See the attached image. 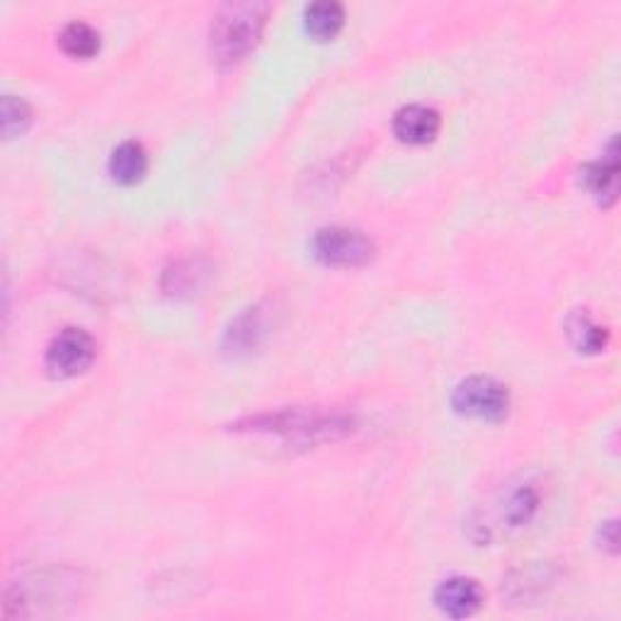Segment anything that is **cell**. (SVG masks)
<instances>
[{
    "instance_id": "obj_11",
    "label": "cell",
    "mask_w": 621,
    "mask_h": 621,
    "mask_svg": "<svg viewBox=\"0 0 621 621\" xmlns=\"http://www.w3.org/2000/svg\"><path fill=\"white\" fill-rule=\"evenodd\" d=\"M149 171V153L139 141H122L110 155V175L119 185H137Z\"/></svg>"
},
{
    "instance_id": "obj_12",
    "label": "cell",
    "mask_w": 621,
    "mask_h": 621,
    "mask_svg": "<svg viewBox=\"0 0 621 621\" xmlns=\"http://www.w3.org/2000/svg\"><path fill=\"white\" fill-rule=\"evenodd\" d=\"M566 336L578 352H590V355L604 350L609 340L607 328L597 324L588 310H576V314L568 316Z\"/></svg>"
},
{
    "instance_id": "obj_8",
    "label": "cell",
    "mask_w": 621,
    "mask_h": 621,
    "mask_svg": "<svg viewBox=\"0 0 621 621\" xmlns=\"http://www.w3.org/2000/svg\"><path fill=\"white\" fill-rule=\"evenodd\" d=\"M435 604L439 607L442 614H447L451 619L473 617L483 604V590L473 578L454 576L437 585Z\"/></svg>"
},
{
    "instance_id": "obj_15",
    "label": "cell",
    "mask_w": 621,
    "mask_h": 621,
    "mask_svg": "<svg viewBox=\"0 0 621 621\" xmlns=\"http://www.w3.org/2000/svg\"><path fill=\"white\" fill-rule=\"evenodd\" d=\"M209 274V268L201 265L199 260H181L175 262L171 270H165L163 274V290L168 294H193L205 284Z\"/></svg>"
},
{
    "instance_id": "obj_10",
    "label": "cell",
    "mask_w": 621,
    "mask_h": 621,
    "mask_svg": "<svg viewBox=\"0 0 621 621\" xmlns=\"http://www.w3.org/2000/svg\"><path fill=\"white\" fill-rule=\"evenodd\" d=\"M617 175H619L617 139H612V143H609V153L602 161H592L588 165H582L580 181L597 199L602 201V205H612L617 199Z\"/></svg>"
},
{
    "instance_id": "obj_18",
    "label": "cell",
    "mask_w": 621,
    "mask_h": 621,
    "mask_svg": "<svg viewBox=\"0 0 621 621\" xmlns=\"http://www.w3.org/2000/svg\"><path fill=\"white\" fill-rule=\"evenodd\" d=\"M602 546L609 548V552L617 554L619 552V527H617V522L614 520H609L602 524Z\"/></svg>"
},
{
    "instance_id": "obj_2",
    "label": "cell",
    "mask_w": 621,
    "mask_h": 621,
    "mask_svg": "<svg viewBox=\"0 0 621 621\" xmlns=\"http://www.w3.org/2000/svg\"><path fill=\"white\" fill-rule=\"evenodd\" d=\"M270 15V6L260 0H243V3H226L211 18L209 50L214 62L221 66H233L243 56L253 52Z\"/></svg>"
},
{
    "instance_id": "obj_13",
    "label": "cell",
    "mask_w": 621,
    "mask_h": 621,
    "mask_svg": "<svg viewBox=\"0 0 621 621\" xmlns=\"http://www.w3.org/2000/svg\"><path fill=\"white\" fill-rule=\"evenodd\" d=\"M304 25L316 40H330L345 25V8L338 0H316L304 10Z\"/></svg>"
},
{
    "instance_id": "obj_1",
    "label": "cell",
    "mask_w": 621,
    "mask_h": 621,
    "mask_svg": "<svg viewBox=\"0 0 621 621\" xmlns=\"http://www.w3.org/2000/svg\"><path fill=\"white\" fill-rule=\"evenodd\" d=\"M352 415L320 408H282L260 413L238 423V429L277 435L294 445H318V442L340 439L352 433Z\"/></svg>"
},
{
    "instance_id": "obj_14",
    "label": "cell",
    "mask_w": 621,
    "mask_h": 621,
    "mask_svg": "<svg viewBox=\"0 0 621 621\" xmlns=\"http://www.w3.org/2000/svg\"><path fill=\"white\" fill-rule=\"evenodd\" d=\"M265 318H262L260 308H248L246 314L238 316L231 328L226 330V348L233 352L253 350L265 338Z\"/></svg>"
},
{
    "instance_id": "obj_16",
    "label": "cell",
    "mask_w": 621,
    "mask_h": 621,
    "mask_svg": "<svg viewBox=\"0 0 621 621\" xmlns=\"http://www.w3.org/2000/svg\"><path fill=\"white\" fill-rule=\"evenodd\" d=\"M58 44H62V50L70 56L90 58L100 50V32L88 25V22L74 20L58 34Z\"/></svg>"
},
{
    "instance_id": "obj_7",
    "label": "cell",
    "mask_w": 621,
    "mask_h": 621,
    "mask_svg": "<svg viewBox=\"0 0 621 621\" xmlns=\"http://www.w3.org/2000/svg\"><path fill=\"white\" fill-rule=\"evenodd\" d=\"M95 360V340L83 328H64L50 342L44 355V364L52 377L68 379L83 374Z\"/></svg>"
},
{
    "instance_id": "obj_3",
    "label": "cell",
    "mask_w": 621,
    "mask_h": 621,
    "mask_svg": "<svg viewBox=\"0 0 621 621\" xmlns=\"http://www.w3.org/2000/svg\"><path fill=\"white\" fill-rule=\"evenodd\" d=\"M542 508L540 488L534 483H510L491 503L473 515L469 530L473 542H495L498 536L520 532L536 518Z\"/></svg>"
},
{
    "instance_id": "obj_4",
    "label": "cell",
    "mask_w": 621,
    "mask_h": 621,
    "mask_svg": "<svg viewBox=\"0 0 621 621\" xmlns=\"http://www.w3.org/2000/svg\"><path fill=\"white\" fill-rule=\"evenodd\" d=\"M78 573H37L34 578L22 580L6 595V617H37L62 612V604L80 597Z\"/></svg>"
},
{
    "instance_id": "obj_17",
    "label": "cell",
    "mask_w": 621,
    "mask_h": 621,
    "mask_svg": "<svg viewBox=\"0 0 621 621\" xmlns=\"http://www.w3.org/2000/svg\"><path fill=\"white\" fill-rule=\"evenodd\" d=\"M0 115H3V134L8 139L22 134V131H25L32 122L30 105L22 98H15V95H6L3 107H0Z\"/></svg>"
},
{
    "instance_id": "obj_5",
    "label": "cell",
    "mask_w": 621,
    "mask_h": 621,
    "mask_svg": "<svg viewBox=\"0 0 621 621\" xmlns=\"http://www.w3.org/2000/svg\"><path fill=\"white\" fill-rule=\"evenodd\" d=\"M314 255L333 268H360L374 258L377 246L364 231L352 226H326L310 241Z\"/></svg>"
},
{
    "instance_id": "obj_6",
    "label": "cell",
    "mask_w": 621,
    "mask_h": 621,
    "mask_svg": "<svg viewBox=\"0 0 621 621\" xmlns=\"http://www.w3.org/2000/svg\"><path fill=\"white\" fill-rule=\"evenodd\" d=\"M454 411L481 421H503L510 411V391L493 377H469L451 393Z\"/></svg>"
},
{
    "instance_id": "obj_9",
    "label": "cell",
    "mask_w": 621,
    "mask_h": 621,
    "mask_svg": "<svg viewBox=\"0 0 621 621\" xmlns=\"http://www.w3.org/2000/svg\"><path fill=\"white\" fill-rule=\"evenodd\" d=\"M439 127V112L427 105H405L393 117V134L403 143H413V146H423V143L433 141Z\"/></svg>"
}]
</instances>
